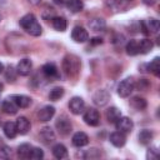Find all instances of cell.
<instances>
[{
  "instance_id": "cell-26",
  "label": "cell",
  "mask_w": 160,
  "mask_h": 160,
  "mask_svg": "<svg viewBox=\"0 0 160 160\" xmlns=\"http://www.w3.org/2000/svg\"><path fill=\"white\" fill-rule=\"evenodd\" d=\"M130 105L136 110H144L146 108V100L140 96H134L130 99Z\"/></svg>"
},
{
  "instance_id": "cell-32",
  "label": "cell",
  "mask_w": 160,
  "mask_h": 160,
  "mask_svg": "<svg viewBox=\"0 0 160 160\" xmlns=\"http://www.w3.org/2000/svg\"><path fill=\"white\" fill-rule=\"evenodd\" d=\"M149 70H150L154 75H156V76L160 75V59H159V58H155V59L149 64Z\"/></svg>"
},
{
  "instance_id": "cell-5",
  "label": "cell",
  "mask_w": 160,
  "mask_h": 160,
  "mask_svg": "<svg viewBox=\"0 0 160 160\" xmlns=\"http://www.w3.org/2000/svg\"><path fill=\"white\" fill-rule=\"evenodd\" d=\"M69 109H70V111H71L72 114L79 115V114H81V112L84 111V109H85V102H84V100H82L80 96H74V98L69 101Z\"/></svg>"
},
{
  "instance_id": "cell-34",
  "label": "cell",
  "mask_w": 160,
  "mask_h": 160,
  "mask_svg": "<svg viewBox=\"0 0 160 160\" xmlns=\"http://www.w3.org/2000/svg\"><path fill=\"white\" fill-rule=\"evenodd\" d=\"M44 158V152L40 148H32L31 149V152H30V159H34V160H40Z\"/></svg>"
},
{
  "instance_id": "cell-6",
  "label": "cell",
  "mask_w": 160,
  "mask_h": 160,
  "mask_svg": "<svg viewBox=\"0 0 160 160\" xmlns=\"http://www.w3.org/2000/svg\"><path fill=\"white\" fill-rule=\"evenodd\" d=\"M115 125H116V129L119 131L124 132V134L125 132H130L132 130V128H134L132 120L129 119V118H126V116H120L119 120L115 122Z\"/></svg>"
},
{
  "instance_id": "cell-36",
  "label": "cell",
  "mask_w": 160,
  "mask_h": 160,
  "mask_svg": "<svg viewBox=\"0 0 160 160\" xmlns=\"http://www.w3.org/2000/svg\"><path fill=\"white\" fill-rule=\"evenodd\" d=\"M10 155H11V150L9 146H6V145L0 146V158L1 159H8Z\"/></svg>"
},
{
  "instance_id": "cell-2",
  "label": "cell",
  "mask_w": 160,
  "mask_h": 160,
  "mask_svg": "<svg viewBox=\"0 0 160 160\" xmlns=\"http://www.w3.org/2000/svg\"><path fill=\"white\" fill-rule=\"evenodd\" d=\"M135 89V82L132 79L128 78L122 81H120V84L118 85V94L121 96V98H128L132 90Z\"/></svg>"
},
{
  "instance_id": "cell-31",
  "label": "cell",
  "mask_w": 160,
  "mask_h": 160,
  "mask_svg": "<svg viewBox=\"0 0 160 160\" xmlns=\"http://www.w3.org/2000/svg\"><path fill=\"white\" fill-rule=\"evenodd\" d=\"M64 70L66 72V75H71L72 71H78V68H74V60H71V58H65L64 60Z\"/></svg>"
},
{
  "instance_id": "cell-10",
  "label": "cell",
  "mask_w": 160,
  "mask_h": 160,
  "mask_svg": "<svg viewBox=\"0 0 160 160\" xmlns=\"http://www.w3.org/2000/svg\"><path fill=\"white\" fill-rule=\"evenodd\" d=\"M31 69H32V64L29 59H22L18 62L16 65V72L20 74L21 76H26L31 72Z\"/></svg>"
},
{
  "instance_id": "cell-13",
  "label": "cell",
  "mask_w": 160,
  "mask_h": 160,
  "mask_svg": "<svg viewBox=\"0 0 160 160\" xmlns=\"http://www.w3.org/2000/svg\"><path fill=\"white\" fill-rule=\"evenodd\" d=\"M54 114H55V108L48 105V106H44L42 109L39 110L38 118H39L40 121H44V122H45V121H49V120L54 116Z\"/></svg>"
},
{
  "instance_id": "cell-44",
  "label": "cell",
  "mask_w": 160,
  "mask_h": 160,
  "mask_svg": "<svg viewBox=\"0 0 160 160\" xmlns=\"http://www.w3.org/2000/svg\"><path fill=\"white\" fill-rule=\"evenodd\" d=\"M0 20H1V16H0Z\"/></svg>"
},
{
  "instance_id": "cell-20",
  "label": "cell",
  "mask_w": 160,
  "mask_h": 160,
  "mask_svg": "<svg viewBox=\"0 0 160 160\" xmlns=\"http://www.w3.org/2000/svg\"><path fill=\"white\" fill-rule=\"evenodd\" d=\"M52 26L58 31H65L66 30V26H68L66 19L62 18V16H54L52 18Z\"/></svg>"
},
{
  "instance_id": "cell-35",
  "label": "cell",
  "mask_w": 160,
  "mask_h": 160,
  "mask_svg": "<svg viewBox=\"0 0 160 160\" xmlns=\"http://www.w3.org/2000/svg\"><path fill=\"white\" fill-rule=\"evenodd\" d=\"M5 78L8 81H14L16 79V70L12 68V66H9L6 69V72H5Z\"/></svg>"
},
{
  "instance_id": "cell-41",
  "label": "cell",
  "mask_w": 160,
  "mask_h": 160,
  "mask_svg": "<svg viewBox=\"0 0 160 160\" xmlns=\"http://www.w3.org/2000/svg\"><path fill=\"white\" fill-rule=\"evenodd\" d=\"M2 71H4V65L0 62V72H2Z\"/></svg>"
},
{
  "instance_id": "cell-3",
  "label": "cell",
  "mask_w": 160,
  "mask_h": 160,
  "mask_svg": "<svg viewBox=\"0 0 160 160\" xmlns=\"http://www.w3.org/2000/svg\"><path fill=\"white\" fill-rule=\"evenodd\" d=\"M55 126H56L58 131H59L62 136H66V135H69V134L72 131V125H71L70 120H69L68 118H65V116L59 118V119L56 120V122H55Z\"/></svg>"
},
{
  "instance_id": "cell-33",
  "label": "cell",
  "mask_w": 160,
  "mask_h": 160,
  "mask_svg": "<svg viewBox=\"0 0 160 160\" xmlns=\"http://www.w3.org/2000/svg\"><path fill=\"white\" fill-rule=\"evenodd\" d=\"M62 95H64V89L62 88H54L49 94V99L52 100V101H56L60 98H62Z\"/></svg>"
},
{
  "instance_id": "cell-24",
  "label": "cell",
  "mask_w": 160,
  "mask_h": 160,
  "mask_svg": "<svg viewBox=\"0 0 160 160\" xmlns=\"http://www.w3.org/2000/svg\"><path fill=\"white\" fill-rule=\"evenodd\" d=\"M66 8L71 12H79L84 9V4L81 0H66Z\"/></svg>"
},
{
  "instance_id": "cell-23",
  "label": "cell",
  "mask_w": 160,
  "mask_h": 160,
  "mask_svg": "<svg viewBox=\"0 0 160 160\" xmlns=\"http://www.w3.org/2000/svg\"><path fill=\"white\" fill-rule=\"evenodd\" d=\"M120 116H121V112H120V110H119L118 108H115V106L110 108V109L106 111V119H108L109 122L115 124V122L119 120Z\"/></svg>"
},
{
  "instance_id": "cell-40",
  "label": "cell",
  "mask_w": 160,
  "mask_h": 160,
  "mask_svg": "<svg viewBox=\"0 0 160 160\" xmlns=\"http://www.w3.org/2000/svg\"><path fill=\"white\" fill-rule=\"evenodd\" d=\"M55 4H62V0H52Z\"/></svg>"
},
{
  "instance_id": "cell-27",
  "label": "cell",
  "mask_w": 160,
  "mask_h": 160,
  "mask_svg": "<svg viewBox=\"0 0 160 160\" xmlns=\"http://www.w3.org/2000/svg\"><path fill=\"white\" fill-rule=\"evenodd\" d=\"M52 155L56 159H64L68 155V150H66V148L62 144H56L52 148Z\"/></svg>"
},
{
  "instance_id": "cell-1",
  "label": "cell",
  "mask_w": 160,
  "mask_h": 160,
  "mask_svg": "<svg viewBox=\"0 0 160 160\" xmlns=\"http://www.w3.org/2000/svg\"><path fill=\"white\" fill-rule=\"evenodd\" d=\"M20 26L30 35L39 36L41 34V26L38 22L34 14H26L20 19Z\"/></svg>"
},
{
  "instance_id": "cell-38",
  "label": "cell",
  "mask_w": 160,
  "mask_h": 160,
  "mask_svg": "<svg viewBox=\"0 0 160 160\" xmlns=\"http://www.w3.org/2000/svg\"><path fill=\"white\" fill-rule=\"evenodd\" d=\"M102 42V40L100 39V38H94V39H91V44L92 45H99V44H101Z\"/></svg>"
},
{
  "instance_id": "cell-8",
  "label": "cell",
  "mask_w": 160,
  "mask_h": 160,
  "mask_svg": "<svg viewBox=\"0 0 160 160\" xmlns=\"http://www.w3.org/2000/svg\"><path fill=\"white\" fill-rule=\"evenodd\" d=\"M109 99H110V95H109V92H108L106 90H98V91L92 95V101H94V104L98 105V106H104V105H106L108 101H109Z\"/></svg>"
},
{
  "instance_id": "cell-7",
  "label": "cell",
  "mask_w": 160,
  "mask_h": 160,
  "mask_svg": "<svg viewBox=\"0 0 160 160\" xmlns=\"http://www.w3.org/2000/svg\"><path fill=\"white\" fill-rule=\"evenodd\" d=\"M71 38L75 42H85L89 39L88 31L81 26H75L71 31Z\"/></svg>"
},
{
  "instance_id": "cell-37",
  "label": "cell",
  "mask_w": 160,
  "mask_h": 160,
  "mask_svg": "<svg viewBox=\"0 0 160 160\" xmlns=\"http://www.w3.org/2000/svg\"><path fill=\"white\" fill-rule=\"evenodd\" d=\"M158 156H159V152H158V149H156V148H150V149L148 150L146 159H149V160H155V159H158Z\"/></svg>"
},
{
  "instance_id": "cell-43",
  "label": "cell",
  "mask_w": 160,
  "mask_h": 160,
  "mask_svg": "<svg viewBox=\"0 0 160 160\" xmlns=\"http://www.w3.org/2000/svg\"><path fill=\"white\" fill-rule=\"evenodd\" d=\"M1 90H2V84L0 82V92H1Z\"/></svg>"
},
{
  "instance_id": "cell-29",
  "label": "cell",
  "mask_w": 160,
  "mask_h": 160,
  "mask_svg": "<svg viewBox=\"0 0 160 160\" xmlns=\"http://www.w3.org/2000/svg\"><path fill=\"white\" fill-rule=\"evenodd\" d=\"M125 50L128 55H138L139 54V41L138 40H130L128 41Z\"/></svg>"
},
{
  "instance_id": "cell-30",
  "label": "cell",
  "mask_w": 160,
  "mask_h": 160,
  "mask_svg": "<svg viewBox=\"0 0 160 160\" xmlns=\"http://www.w3.org/2000/svg\"><path fill=\"white\" fill-rule=\"evenodd\" d=\"M31 149H32L31 145H29V144H22V145H20L19 149H18V155H19L21 159H30Z\"/></svg>"
},
{
  "instance_id": "cell-14",
  "label": "cell",
  "mask_w": 160,
  "mask_h": 160,
  "mask_svg": "<svg viewBox=\"0 0 160 160\" xmlns=\"http://www.w3.org/2000/svg\"><path fill=\"white\" fill-rule=\"evenodd\" d=\"M15 125H16V130H18V132L19 134H21V135H25V134H28V131L30 130V121L25 118V116H20V118H18V120L15 121Z\"/></svg>"
},
{
  "instance_id": "cell-4",
  "label": "cell",
  "mask_w": 160,
  "mask_h": 160,
  "mask_svg": "<svg viewBox=\"0 0 160 160\" xmlns=\"http://www.w3.org/2000/svg\"><path fill=\"white\" fill-rule=\"evenodd\" d=\"M84 121L90 126H96L100 122V114L96 109H88L84 112Z\"/></svg>"
},
{
  "instance_id": "cell-9",
  "label": "cell",
  "mask_w": 160,
  "mask_h": 160,
  "mask_svg": "<svg viewBox=\"0 0 160 160\" xmlns=\"http://www.w3.org/2000/svg\"><path fill=\"white\" fill-rule=\"evenodd\" d=\"M159 21L156 19H148L145 21L141 22V28H142V32L144 34H150V32H156L159 30Z\"/></svg>"
},
{
  "instance_id": "cell-18",
  "label": "cell",
  "mask_w": 160,
  "mask_h": 160,
  "mask_svg": "<svg viewBox=\"0 0 160 160\" xmlns=\"http://www.w3.org/2000/svg\"><path fill=\"white\" fill-rule=\"evenodd\" d=\"M11 99H12V100L15 101V104H16L19 108H21V109H25V108H28V106L31 104V99H30L29 96H26V95H12Z\"/></svg>"
},
{
  "instance_id": "cell-39",
  "label": "cell",
  "mask_w": 160,
  "mask_h": 160,
  "mask_svg": "<svg viewBox=\"0 0 160 160\" xmlns=\"http://www.w3.org/2000/svg\"><path fill=\"white\" fill-rule=\"evenodd\" d=\"M155 1H156V0H142V2H144L145 5H149V6L154 5V4H155Z\"/></svg>"
},
{
  "instance_id": "cell-42",
  "label": "cell",
  "mask_w": 160,
  "mask_h": 160,
  "mask_svg": "<svg viewBox=\"0 0 160 160\" xmlns=\"http://www.w3.org/2000/svg\"><path fill=\"white\" fill-rule=\"evenodd\" d=\"M30 1H31L32 4H39V2H40V0H30Z\"/></svg>"
},
{
  "instance_id": "cell-15",
  "label": "cell",
  "mask_w": 160,
  "mask_h": 160,
  "mask_svg": "<svg viewBox=\"0 0 160 160\" xmlns=\"http://www.w3.org/2000/svg\"><path fill=\"white\" fill-rule=\"evenodd\" d=\"M110 142H111L114 146H116V148H121V146L125 145L126 138H125L124 132H121V131H115V132H112V134L110 135Z\"/></svg>"
},
{
  "instance_id": "cell-17",
  "label": "cell",
  "mask_w": 160,
  "mask_h": 160,
  "mask_svg": "<svg viewBox=\"0 0 160 160\" xmlns=\"http://www.w3.org/2000/svg\"><path fill=\"white\" fill-rule=\"evenodd\" d=\"M41 70H42L44 75L48 76V78H58V76H59L58 68H56L55 64H52V62H48V64H45V65L42 66Z\"/></svg>"
},
{
  "instance_id": "cell-12",
  "label": "cell",
  "mask_w": 160,
  "mask_h": 160,
  "mask_svg": "<svg viewBox=\"0 0 160 160\" xmlns=\"http://www.w3.org/2000/svg\"><path fill=\"white\" fill-rule=\"evenodd\" d=\"M71 141H72V145H74V146H76V148H82V146H85V145L89 142V136H88L85 132H82V131H78V132H75V134L72 135Z\"/></svg>"
},
{
  "instance_id": "cell-11",
  "label": "cell",
  "mask_w": 160,
  "mask_h": 160,
  "mask_svg": "<svg viewBox=\"0 0 160 160\" xmlns=\"http://www.w3.org/2000/svg\"><path fill=\"white\" fill-rule=\"evenodd\" d=\"M1 109H2V111H4L5 114L14 115V114L18 112L19 106L15 104V101H14V100L11 99V96H10V98H8V99H5V100L2 101V104H1Z\"/></svg>"
},
{
  "instance_id": "cell-28",
  "label": "cell",
  "mask_w": 160,
  "mask_h": 160,
  "mask_svg": "<svg viewBox=\"0 0 160 160\" xmlns=\"http://www.w3.org/2000/svg\"><path fill=\"white\" fill-rule=\"evenodd\" d=\"M152 46H154V44L150 39H142L139 41V52L146 54L152 49Z\"/></svg>"
},
{
  "instance_id": "cell-16",
  "label": "cell",
  "mask_w": 160,
  "mask_h": 160,
  "mask_svg": "<svg viewBox=\"0 0 160 160\" xmlns=\"http://www.w3.org/2000/svg\"><path fill=\"white\" fill-rule=\"evenodd\" d=\"M2 130H4V134L6 138L9 139H14L18 134V130H16V125L14 121H6L2 126Z\"/></svg>"
},
{
  "instance_id": "cell-19",
  "label": "cell",
  "mask_w": 160,
  "mask_h": 160,
  "mask_svg": "<svg viewBox=\"0 0 160 160\" xmlns=\"http://www.w3.org/2000/svg\"><path fill=\"white\" fill-rule=\"evenodd\" d=\"M40 138L42 139V141L45 142V144H50V142H52L54 140H55V134H54V131H52V129L51 128H44V129H41V131H40Z\"/></svg>"
},
{
  "instance_id": "cell-21",
  "label": "cell",
  "mask_w": 160,
  "mask_h": 160,
  "mask_svg": "<svg viewBox=\"0 0 160 160\" xmlns=\"http://www.w3.org/2000/svg\"><path fill=\"white\" fill-rule=\"evenodd\" d=\"M130 0H105V4L108 5L109 9H112V10H121L126 6V4L129 2Z\"/></svg>"
},
{
  "instance_id": "cell-25",
  "label": "cell",
  "mask_w": 160,
  "mask_h": 160,
  "mask_svg": "<svg viewBox=\"0 0 160 160\" xmlns=\"http://www.w3.org/2000/svg\"><path fill=\"white\" fill-rule=\"evenodd\" d=\"M105 20L104 19H101V18H95V19H91L90 21H89V26H90V29L91 30H94V31H100V30H102L104 28H105Z\"/></svg>"
},
{
  "instance_id": "cell-22",
  "label": "cell",
  "mask_w": 160,
  "mask_h": 160,
  "mask_svg": "<svg viewBox=\"0 0 160 160\" xmlns=\"http://www.w3.org/2000/svg\"><path fill=\"white\" fill-rule=\"evenodd\" d=\"M152 138H154L152 131H150V130H148V129L141 130L140 134H139V141H140V144H142V145H149V144L151 142Z\"/></svg>"
}]
</instances>
